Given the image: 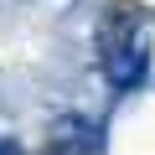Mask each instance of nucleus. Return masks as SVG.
Here are the masks:
<instances>
[{"label": "nucleus", "instance_id": "1", "mask_svg": "<svg viewBox=\"0 0 155 155\" xmlns=\"http://www.w3.org/2000/svg\"><path fill=\"white\" fill-rule=\"evenodd\" d=\"M98 72L114 93H140L145 78H150V41L140 31V16L134 11H109L98 21Z\"/></svg>", "mask_w": 155, "mask_h": 155}, {"label": "nucleus", "instance_id": "2", "mask_svg": "<svg viewBox=\"0 0 155 155\" xmlns=\"http://www.w3.org/2000/svg\"><path fill=\"white\" fill-rule=\"evenodd\" d=\"M41 155H104V129L83 114H57L47 124Z\"/></svg>", "mask_w": 155, "mask_h": 155}, {"label": "nucleus", "instance_id": "3", "mask_svg": "<svg viewBox=\"0 0 155 155\" xmlns=\"http://www.w3.org/2000/svg\"><path fill=\"white\" fill-rule=\"evenodd\" d=\"M0 155H26V145H21L16 134H0Z\"/></svg>", "mask_w": 155, "mask_h": 155}]
</instances>
